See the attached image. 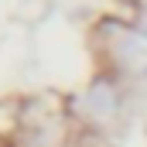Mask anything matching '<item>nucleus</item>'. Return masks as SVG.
<instances>
[{"instance_id":"obj_1","label":"nucleus","mask_w":147,"mask_h":147,"mask_svg":"<svg viewBox=\"0 0 147 147\" xmlns=\"http://www.w3.org/2000/svg\"><path fill=\"white\" fill-rule=\"evenodd\" d=\"M113 51L130 75H147V28H127L113 45Z\"/></svg>"}]
</instances>
